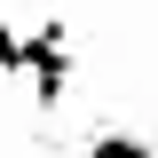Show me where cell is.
I'll return each instance as SVG.
<instances>
[{"label":"cell","mask_w":158,"mask_h":158,"mask_svg":"<svg viewBox=\"0 0 158 158\" xmlns=\"http://www.w3.org/2000/svg\"><path fill=\"white\" fill-rule=\"evenodd\" d=\"M24 79H32V103L40 111H56L63 87H71V48H63V24H40L24 40Z\"/></svg>","instance_id":"6da1fadb"},{"label":"cell","mask_w":158,"mask_h":158,"mask_svg":"<svg viewBox=\"0 0 158 158\" xmlns=\"http://www.w3.org/2000/svg\"><path fill=\"white\" fill-rule=\"evenodd\" d=\"M87 158H158L142 135H127V127H103L95 142H87Z\"/></svg>","instance_id":"7a4b0ae2"},{"label":"cell","mask_w":158,"mask_h":158,"mask_svg":"<svg viewBox=\"0 0 158 158\" xmlns=\"http://www.w3.org/2000/svg\"><path fill=\"white\" fill-rule=\"evenodd\" d=\"M0 71H24V40H16L8 16H0Z\"/></svg>","instance_id":"3957f363"}]
</instances>
